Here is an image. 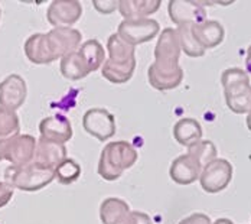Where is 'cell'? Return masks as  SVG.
<instances>
[{"mask_svg": "<svg viewBox=\"0 0 251 224\" xmlns=\"http://www.w3.org/2000/svg\"><path fill=\"white\" fill-rule=\"evenodd\" d=\"M137 149L127 140L110 142L101 150L97 172L105 181H117L137 162Z\"/></svg>", "mask_w": 251, "mask_h": 224, "instance_id": "6da1fadb", "label": "cell"}, {"mask_svg": "<svg viewBox=\"0 0 251 224\" xmlns=\"http://www.w3.org/2000/svg\"><path fill=\"white\" fill-rule=\"evenodd\" d=\"M226 107L235 114H247L251 110V84L247 71L232 67L221 75Z\"/></svg>", "mask_w": 251, "mask_h": 224, "instance_id": "7a4b0ae2", "label": "cell"}, {"mask_svg": "<svg viewBox=\"0 0 251 224\" xmlns=\"http://www.w3.org/2000/svg\"><path fill=\"white\" fill-rule=\"evenodd\" d=\"M180 42L177 32L174 28H165L159 33L157 44L154 47V62L149 68L163 75H174L182 71L180 59Z\"/></svg>", "mask_w": 251, "mask_h": 224, "instance_id": "3957f363", "label": "cell"}, {"mask_svg": "<svg viewBox=\"0 0 251 224\" xmlns=\"http://www.w3.org/2000/svg\"><path fill=\"white\" fill-rule=\"evenodd\" d=\"M55 179V171H48L36 167L33 162L25 167H9L4 171V181L25 193H35L44 190Z\"/></svg>", "mask_w": 251, "mask_h": 224, "instance_id": "277c9868", "label": "cell"}, {"mask_svg": "<svg viewBox=\"0 0 251 224\" xmlns=\"http://www.w3.org/2000/svg\"><path fill=\"white\" fill-rule=\"evenodd\" d=\"M232 165L224 158H215L202 168L200 175L201 188L208 194L224 191L232 179Z\"/></svg>", "mask_w": 251, "mask_h": 224, "instance_id": "5b68a950", "label": "cell"}, {"mask_svg": "<svg viewBox=\"0 0 251 224\" xmlns=\"http://www.w3.org/2000/svg\"><path fill=\"white\" fill-rule=\"evenodd\" d=\"M160 32V26L154 19H130L122 21L117 28V35L133 47L151 42Z\"/></svg>", "mask_w": 251, "mask_h": 224, "instance_id": "8992f818", "label": "cell"}, {"mask_svg": "<svg viewBox=\"0 0 251 224\" xmlns=\"http://www.w3.org/2000/svg\"><path fill=\"white\" fill-rule=\"evenodd\" d=\"M36 138L32 135L19 133L4 139V161L12 167H25L33 162L36 150Z\"/></svg>", "mask_w": 251, "mask_h": 224, "instance_id": "52a82bcc", "label": "cell"}, {"mask_svg": "<svg viewBox=\"0 0 251 224\" xmlns=\"http://www.w3.org/2000/svg\"><path fill=\"white\" fill-rule=\"evenodd\" d=\"M82 127L93 138L100 142H105L116 135V119L114 114L107 109L94 107L84 113Z\"/></svg>", "mask_w": 251, "mask_h": 224, "instance_id": "ba28073f", "label": "cell"}, {"mask_svg": "<svg viewBox=\"0 0 251 224\" xmlns=\"http://www.w3.org/2000/svg\"><path fill=\"white\" fill-rule=\"evenodd\" d=\"M47 35V42L53 59H61L81 47L82 35L75 28H52Z\"/></svg>", "mask_w": 251, "mask_h": 224, "instance_id": "9c48e42d", "label": "cell"}, {"mask_svg": "<svg viewBox=\"0 0 251 224\" xmlns=\"http://www.w3.org/2000/svg\"><path fill=\"white\" fill-rule=\"evenodd\" d=\"M168 15L176 28L197 25L206 21V9L198 0H171L168 4Z\"/></svg>", "mask_w": 251, "mask_h": 224, "instance_id": "30bf717a", "label": "cell"}, {"mask_svg": "<svg viewBox=\"0 0 251 224\" xmlns=\"http://www.w3.org/2000/svg\"><path fill=\"white\" fill-rule=\"evenodd\" d=\"M27 97V84L19 74L7 75L0 81V107L16 112L21 109Z\"/></svg>", "mask_w": 251, "mask_h": 224, "instance_id": "8fae6325", "label": "cell"}, {"mask_svg": "<svg viewBox=\"0 0 251 224\" xmlns=\"http://www.w3.org/2000/svg\"><path fill=\"white\" fill-rule=\"evenodd\" d=\"M82 15L78 0H53L47 10V21L52 28H73Z\"/></svg>", "mask_w": 251, "mask_h": 224, "instance_id": "7c38bea8", "label": "cell"}, {"mask_svg": "<svg viewBox=\"0 0 251 224\" xmlns=\"http://www.w3.org/2000/svg\"><path fill=\"white\" fill-rule=\"evenodd\" d=\"M39 135L42 139L50 140L55 143L65 145L73 139V125L68 117L62 114L48 116L39 122Z\"/></svg>", "mask_w": 251, "mask_h": 224, "instance_id": "4fadbf2b", "label": "cell"}, {"mask_svg": "<svg viewBox=\"0 0 251 224\" xmlns=\"http://www.w3.org/2000/svg\"><path fill=\"white\" fill-rule=\"evenodd\" d=\"M202 165L188 152L174 159L169 168V176L177 185H191L200 179Z\"/></svg>", "mask_w": 251, "mask_h": 224, "instance_id": "5bb4252c", "label": "cell"}, {"mask_svg": "<svg viewBox=\"0 0 251 224\" xmlns=\"http://www.w3.org/2000/svg\"><path fill=\"white\" fill-rule=\"evenodd\" d=\"M65 158H68L65 145L45 140L42 138L36 140V150H35V158H33V164L36 167L42 169H48V171H55V168Z\"/></svg>", "mask_w": 251, "mask_h": 224, "instance_id": "9a60e30c", "label": "cell"}, {"mask_svg": "<svg viewBox=\"0 0 251 224\" xmlns=\"http://www.w3.org/2000/svg\"><path fill=\"white\" fill-rule=\"evenodd\" d=\"M192 33L198 44L203 50H212L217 48L220 44H223L226 38V29L218 21H203L201 24L192 25Z\"/></svg>", "mask_w": 251, "mask_h": 224, "instance_id": "2e32d148", "label": "cell"}, {"mask_svg": "<svg viewBox=\"0 0 251 224\" xmlns=\"http://www.w3.org/2000/svg\"><path fill=\"white\" fill-rule=\"evenodd\" d=\"M162 6L160 0H120L119 12L123 21L130 19H148L156 13Z\"/></svg>", "mask_w": 251, "mask_h": 224, "instance_id": "e0dca14e", "label": "cell"}, {"mask_svg": "<svg viewBox=\"0 0 251 224\" xmlns=\"http://www.w3.org/2000/svg\"><path fill=\"white\" fill-rule=\"evenodd\" d=\"M26 58L36 65H48L52 64L55 59L50 54L47 35L45 33H33L25 41L24 45Z\"/></svg>", "mask_w": 251, "mask_h": 224, "instance_id": "ac0fdd59", "label": "cell"}, {"mask_svg": "<svg viewBox=\"0 0 251 224\" xmlns=\"http://www.w3.org/2000/svg\"><path fill=\"white\" fill-rule=\"evenodd\" d=\"M128 204L117 197H108L100 205V220L102 224H127L130 217Z\"/></svg>", "mask_w": 251, "mask_h": 224, "instance_id": "d6986e66", "label": "cell"}, {"mask_svg": "<svg viewBox=\"0 0 251 224\" xmlns=\"http://www.w3.org/2000/svg\"><path fill=\"white\" fill-rule=\"evenodd\" d=\"M202 136H203V130H202L201 123L195 119L183 117L177 120L174 126L175 140L185 148H189L194 143L202 140Z\"/></svg>", "mask_w": 251, "mask_h": 224, "instance_id": "ffe728a7", "label": "cell"}, {"mask_svg": "<svg viewBox=\"0 0 251 224\" xmlns=\"http://www.w3.org/2000/svg\"><path fill=\"white\" fill-rule=\"evenodd\" d=\"M107 51H108V61L116 64H128L136 61V47L130 45L122 39L117 33L110 35L107 39Z\"/></svg>", "mask_w": 251, "mask_h": 224, "instance_id": "44dd1931", "label": "cell"}, {"mask_svg": "<svg viewBox=\"0 0 251 224\" xmlns=\"http://www.w3.org/2000/svg\"><path fill=\"white\" fill-rule=\"evenodd\" d=\"M76 52L81 56V59L84 61L90 74L99 71L102 67V64L105 62V51L100 44V41H97V39L85 41L84 44H81V47L78 48Z\"/></svg>", "mask_w": 251, "mask_h": 224, "instance_id": "7402d4cb", "label": "cell"}, {"mask_svg": "<svg viewBox=\"0 0 251 224\" xmlns=\"http://www.w3.org/2000/svg\"><path fill=\"white\" fill-rule=\"evenodd\" d=\"M134 70H136V61L128 64H116L105 59V62L101 67V74L111 84H125L131 80Z\"/></svg>", "mask_w": 251, "mask_h": 224, "instance_id": "603a6c76", "label": "cell"}, {"mask_svg": "<svg viewBox=\"0 0 251 224\" xmlns=\"http://www.w3.org/2000/svg\"><path fill=\"white\" fill-rule=\"evenodd\" d=\"M59 71L64 78H67L70 81H78V80H82L90 75L88 68L85 67L84 61L81 59L78 52H73V54L61 58Z\"/></svg>", "mask_w": 251, "mask_h": 224, "instance_id": "cb8c5ba5", "label": "cell"}, {"mask_svg": "<svg viewBox=\"0 0 251 224\" xmlns=\"http://www.w3.org/2000/svg\"><path fill=\"white\" fill-rule=\"evenodd\" d=\"M179 36V42H180V50L183 51L188 56L191 58H200L205 55V50L198 44V41L195 39L194 33H192V26L183 25L175 28Z\"/></svg>", "mask_w": 251, "mask_h": 224, "instance_id": "d4e9b609", "label": "cell"}, {"mask_svg": "<svg viewBox=\"0 0 251 224\" xmlns=\"http://www.w3.org/2000/svg\"><path fill=\"white\" fill-rule=\"evenodd\" d=\"M81 176V167L73 158H65L55 168V179L62 185H71Z\"/></svg>", "mask_w": 251, "mask_h": 224, "instance_id": "484cf974", "label": "cell"}, {"mask_svg": "<svg viewBox=\"0 0 251 224\" xmlns=\"http://www.w3.org/2000/svg\"><path fill=\"white\" fill-rule=\"evenodd\" d=\"M148 78H149V84H151L154 90L169 91V90H174V88L179 87L182 84V81H183V70L174 75H163L156 73V71H153L151 68H149Z\"/></svg>", "mask_w": 251, "mask_h": 224, "instance_id": "4316f807", "label": "cell"}, {"mask_svg": "<svg viewBox=\"0 0 251 224\" xmlns=\"http://www.w3.org/2000/svg\"><path fill=\"white\" fill-rule=\"evenodd\" d=\"M21 132V120L16 112L0 107V139H9Z\"/></svg>", "mask_w": 251, "mask_h": 224, "instance_id": "83f0119b", "label": "cell"}, {"mask_svg": "<svg viewBox=\"0 0 251 224\" xmlns=\"http://www.w3.org/2000/svg\"><path fill=\"white\" fill-rule=\"evenodd\" d=\"M188 153L192 155L200 164L202 165V168L205 165H208L211 161H214L215 158H218V150H217V146L214 145V142L211 140H205L202 139L200 142L194 143L192 146L188 148Z\"/></svg>", "mask_w": 251, "mask_h": 224, "instance_id": "f1b7e54d", "label": "cell"}, {"mask_svg": "<svg viewBox=\"0 0 251 224\" xmlns=\"http://www.w3.org/2000/svg\"><path fill=\"white\" fill-rule=\"evenodd\" d=\"M93 6L101 15H110L119 10V0H94Z\"/></svg>", "mask_w": 251, "mask_h": 224, "instance_id": "f546056e", "label": "cell"}, {"mask_svg": "<svg viewBox=\"0 0 251 224\" xmlns=\"http://www.w3.org/2000/svg\"><path fill=\"white\" fill-rule=\"evenodd\" d=\"M13 193L15 190L12 185H9L6 181H0V208L10 202V199L13 198Z\"/></svg>", "mask_w": 251, "mask_h": 224, "instance_id": "4dcf8cb0", "label": "cell"}, {"mask_svg": "<svg viewBox=\"0 0 251 224\" xmlns=\"http://www.w3.org/2000/svg\"><path fill=\"white\" fill-rule=\"evenodd\" d=\"M177 224H212V222L203 213H194V214L185 217L183 220H180Z\"/></svg>", "mask_w": 251, "mask_h": 224, "instance_id": "1f68e13d", "label": "cell"}, {"mask_svg": "<svg viewBox=\"0 0 251 224\" xmlns=\"http://www.w3.org/2000/svg\"><path fill=\"white\" fill-rule=\"evenodd\" d=\"M127 224H154L149 214L142 211H131Z\"/></svg>", "mask_w": 251, "mask_h": 224, "instance_id": "d6a6232c", "label": "cell"}, {"mask_svg": "<svg viewBox=\"0 0 251 224\" xmlns=\"http://www.w3.org/2000/svg\"><path fill=\"white\" fill-rule=\"evenodd\" d=\"M246 68H247V73L251 74V45L247 48V55H246Z\"/></svg>", "mask_w": 251, "mask_h": 224, "instance_id": "836d02e7", "label": "cell"}, {"mask_svg": "<svg viewBox=\"0 0 251 224\" xmlns=\"http://www.w3.org/2000/svg\"><path fill=\"white\" fill-rule=\"evenodd\" d=\"M4 159V140L0 139V162Z\"/></svg>", "mask_w": 251, "mask_h": 224, "instance_id": "e575fe53", "label": "cell"}, {"mask_svg": "<svg viewBox=\"0 0 251 224\" xmlns=\"http://www.w3.org/2000/svg\"><path fill=\"white\" fill-rule=\"evenodd\" d=\"M212 224H234L229 219H218V220H215Z\"/></svg>", "mask_w": 251, "mask_h": 224, "instance_id": "d590c367", "label": "cell"}, {"mask_svg": "<svg viewBox=\"0 0 251 224\" xmlns=\"http://www.w3.org/2000/svg\"><path fill=\"white\" fill-rule=\"evenodd\" d=\"M246 123H247V127H249V130L251 132V110L247 113V117H246Z\"/></svg>", "mask_w": 251, "mask_h": 224, "instance_id": "8d00e7d4", "label": "cell"}, {"mask_svg": "<svg viewBox=\"0 0 251 224\" xmlns=\"http://www.w3.org/2000/svg\"><path fill=\"white\" fill-rule=\"evenodd\" d=\"M0 19H1V7H0Z\"/></svg>", "mask_w": 251, "mask_h": 224, "instance_id": "74e56055", "label": "cell"}]
</instances>
